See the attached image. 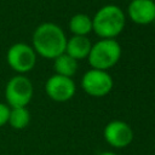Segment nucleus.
Segmentation results:
<instances>
[{"instance_id": "423d86ee", "label": "nucleus", "mask_w": 155, "mask_h": 155, "mask_svg": "<svg viewBox=\"0 0 155 155\" xmlns=\"http://www.w3.org/2000/svg\"><path fill=\"white\" fill-rule=\"evenodd\" d=\"M114 86L111 75L107 70H99L91 68L81 78L82 90L92 97L107 96Z\"/></svg>"}, {"instance_id": "0eeeda50", "label": "nucleus", "mask_w": 155, "mask_h": 155, "mask_svg": "<svg viewBox=\"0 0 155 155\" xmlns=\"http://www.w3.org/2000/svg\"><path fill=\"white\" fill-rule=\"evenodd\" d=\"M76 86L71 78L53 74L45 82L46 94L54 102H67L75 94Z\"/></svg>"}, {"instance_id": "4468645a", "label": "nucleus", "mask_w": 155, "mask_h": 155, "mask_svg": "<svg viewBox=\"0 0 155 155\" xmlns=\"http://www.w3.org/2000/svg\"><path fill=\"white\" fill-rule=\"evenodd\" d=\"M8 115H10V107L7 104L0 102V127L7 124Z\"/></svg>"}, {"instance_id": "ddd939ff", "label": "nucleus", "mask_w": 155, "mask_h": 155, "mask_svg": "<svg viewBox=\"0 0 155 155\" xmlns=\"http://www.w3.org/2000/svg\"><path fill=\"white\" fill-rule=\"evenodd\" d=\"M30 122V113L27 107L10 108V115L7 124L15 130H23Z\"/></svg>"}, {"instance_id": "6e6552de", "label": "nucleus", "mask_w": 155, "mask_h": 155, "mask_svg": "<svg viewBox=\"0 0 155 155\" xmlns=\"http://www.w3.org/2000/svg\"><path fill=\"white\" fill-rule=\"evenodd\" d=\"M103 137L113 148H125L133 140V131L125 121L111 120L105 125Z\"/></svg>"}, {"instance_id": "9d476101", "label": "nucleus", "mask_w": 155, "mask_h": 155, "mask_svg": "<svg viewBox=\"0 0 155 155\" xmlns=\"http://www.w3.org/2000/svg\"><path fill=\"white\" fill-rule=\"evenodd\" d=\"M91 41L87 36H81V35H73L67 40L65 45V53L73 57L74 59H84L87 58L90 50H91Z\"/></svg>"}, {"instance_id": "f8f14e48", "label": "nucleus", "mask_w": 155, "mask_h": 155, "mask_svg": "<svg viewBox=\"0 0 155 155\" xmlns=\"http://www.w3.org/2000/svg\"><path fill=\"white\" fill-rule=\"evenodd\" d=\"M69 30L73 35L87 36L92 31V18L85 13H76L69 21Z\"/></svg>"}, {"instance_id": "f257e3e1", "label": "nucleus", "mask_w": 155, "mask_h": 155, "mask_svg": "<svg viewBox=\"0 0 155 155\" xmlns=\"http://www.w3.org/2000/svg\"><path fill=\"white\" fill-rule=\"evenodd\" d=\"M67 40L63 29L58 24L44 22L39 24L33 33L31 47L36 54L46 59H54L64 53Z\"/></svg>"}, {"instance_id": "dca6fc26", "label": "nucleus", "mask_w": 155, "mask_h": 155, "mask_svg": "<svg viewBox=\"0 0 155 155\" xmlns=\"http://www.w3.org/2000/svg\"><path fill=\"white\" fill-rule=\"evenodd\" d=\"M154 22H155V21H154Z\"/></svg>"}, {"instance_id": "2eb2a0df", "label": "nucleus", "mask_w": 155, "mask_h": 155, "mask_svg": "<svg viewBox=\"0 0 155 155\" xmlns=\"http://www.w3.org/2000/svg\"><path fill=\"white\" fill-rule=\"evenodd\" d=\"M99 155H117V154H115V153H113V151H103V153H101Z\"/></svg>"}, {"instance_id": "1a4fd4ad", "label": "nucleus", "mask_w": 155, "mask_h": 155, "mask_svg": "<svg viewBox=\"0 0 155 155\" xmlns=\"http://www.w3.org/2000/svg\"><path fill=\"white\" fill-rule=\"evenodd\" d=\"M127 15L136 24H150L155 21V2L153 0H132L127 7Z\"/></svg>"}, {"instance_id": "9b49d317", "label": "nucleus", "mask_w": 155, "mask_h": 155, "mask_svg": "<svg viewBox=\"0 0 155 155\" xmlns=\"http://www.w3.org/2000/svg\"><path fill=\"white\" fill-rule=\"evenodd\" d=\"M78 68H79L78 61L70 57L69 54H67L65 52L53 59V69L58 75L71 78L76 73Z\"/></svg>"}, {"instance_id": "39448f33", "label": "nucleus", "mask_w": 155, "mask_h": 155, "mask_svg": "<svg viewBox=\"0 0 155 155\" xmlns=\"http://www.w3.org/2000/svg\"><path fill=\"white\" fill-rule=\"evenodd\" d=\"M36 56L38 54L30 45L25 42H16L8 47L6 53V62L13 71L24 74L35 67Z\"/></svg>"}, {"instance_id": "20e7f679", "label": "nucleus", "mask_w": 155, "mask_h": 155, "mask_svg": "<svg viewBox=\"0 0 155 155\" xmlns=\"http://www.w3.org/2000/svg\"><path fill=\"white\" fill-rule=\"evenodd\" d=\"M4 94L10 108L27 107L34 94L33 82L24 74L13 75L7 81Z\"/></svg>"}, {"instance_id": "7ed1b4c3", "label": "nucleus", "mask_w": 155, "mask_h": 155, "mask_svg": "<svg viewBox=\"0 0 155 155\" xmlns=\"http://www.w3.org/2000/svg\"><path fill=\"white\" fill-rule=\"evenodd\" d=\"M121 57V46L115 39H101L92 44L87 56L91 68L107 70L116 65Z\"/></svg>"}, {"instance_id": "f03ea898", "label": "nucleus", "mask_w": 155, "mask_h": 155, "mask_svg": "<svg viewBox=\"0 0 155 155\" xmlns=\"http://www.w3.org/2000/svg\"><path fill=\"white\" fill-rule=\"evenodd\" d=\"M125 24V12L114 4L102 6L92 18V30L101 39H115L121 34Z\"/></svg>"}]
</instances>
